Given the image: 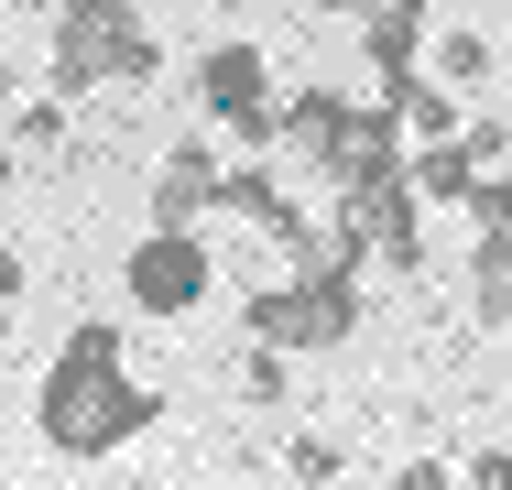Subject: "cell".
<instances>
[{
	"label": "cell",
	"mask_w": 512,
	"mask_h": 490,
	"mask_svg": "<svg viewBox=\"0 0 512 490\" xmlns=\"http://www.w3.org/2000/svg\"><path fill=\"white\" fill-rule=\"evenodd\" d=\"M164 414V392H142L120 371V327H77L66 349H55V371L33 382V425H44V447L55 458H109V447H131L142 425Z\"/></svg>",
	"instance_id": "cell-1"
},
{
	"label": "cell",
	"mask_w": 512,
	"mask_h": 490,
	"mask_svg": "<svg viewBox=\"0 0 512 490\" xmlns=\"http://www.w3.org/2000/svg\"><path fill=\"white\" fill-rule=\"evenodd\" d=\"M44 77L66 98L153 88V77H164V33H153V11H131V0H77V11H55V33H44Z\"/></svg>",
	"instance_id": "cell-2"
},
{
	"label": "cell",
	"mask_w": 512,
	"mask_h": 490,
	"mask_svg": "<svg viewBox=\"0 0 512 490\" xmlns=\"http://www.w3.org/2000/svg\"><path fill=\"white\" fill-rule=\"evenodd\" d=\"M240 327L273 338V349H295V360H327V349L360 338V273H295V284H262L251 305H240Z\"/></svg>",
	"instance_id": "cell-3"
},
{
	"label": "cell",
	"mask_w": 512,
	"mask_h": 490,
	"mask_svg": "<svg viewBox=\"0 0 512 490\" xmlns=\"http://www.w3.org/2000/svg\"><path fill=\"white\" fill-rule=\"evenodd\" d=\"M197 120H207V131H229L240 153H273V142H284V88H273L262 44L218 33V44L197 55Z\"/></svg>",
	"instance_id": "cell-4"
},
{
	"label": "cell",
	"mask_w": 512,
	"mask_h": 490,
	"mask_svg": "<svg viewBox=\"0 0 512 490\" xmlns=\"http://www.w3.org/2000/svg\"><path fill=\"white\" fill-rule=\"evenodd\" d=\"M207 284H218V262H207L197 229H142V240H131V262H120L131 316H197Z\"/></svg>",
	"instance_id": "cell-5"
},
{
	"label": "cell",
	"mask_w": 512,
	"mask_h": 490,
	"mask_svg": "<svg viewBox=\"0 0 512 490\" xmlns=\"http://www.w3.org/2000/svg\"><path fill=\"white\" fill-rule=\"evenodd\" d=\"M218 186H229V164L207 153V131H186V142L153 164V229H197L207 207H218Z\"/></svg>",
	"instance_id": "cell-6"
},
{
	"label": "cell",
	"mask_w": 512,
	"mask_h": 490,
	"mask_svg": "<svg viewBox=\"0 0 512 490\" xmlns=\"http://www.w3.org/2000/svg\"><path fill=\"white\" fill-rule=\"evenodd\" d=\"M218 207H229V218H251L262 240H284V251L306 262L316 218H306V207H295V196H284V175H273V164H229V186H218Z\"/></svg>",
	"instance_id": "cell-7"
},
{
	"label": "cell",
	"mask_w": 512,
	"mask_h": 490,
	"mask_svg": "<svg viewBox=\"0 0 512 490\" xmlns=\"http://www.w3.org/2000/svg\"><path fill=\"white\" fill-rule=\"evenodd\" d=\"M360 55H371V88L393 98L404 77H425V0H393L382 22H360Z\"/></svg>",
	"instance_id": "cell-8"
},
{
	"label": "cell",
	"mask_w": 512,
	"mask_h": 490,
	"mask_svg": "<svg viewBox=\"0 0 512 490\" xmlns=\"http://www.w3.org/2000/svg\"><path fill=\"white\" fill-rule=\"evenodd\" d=\"M382 109L404 120V142H458V131H469V98L447 88V77H404Z\"/></svg>",
	"instance_id": "cell-9"
},
{
	"label": "cell",
	"mask_w": 512,
	"mask_h": 490,
	"mask_svg": "<svg viewBox=\"0 0 512 490\" xmlns=\"http://www.w3.org/2000/svg\"><path fill=\"white\" fill-rule=\"evenodd\" d=\"M425 77H447L458 98H480L502 77V44H491V33H436V44H425Z\"/></svg>",
	"instance_id": "cell-10"
},
{
	"label": "cell",
	"mask_w": 512,
	"mask_h": 490,
	"mask_svg": "<svg viewBox=\"0 0 512 490\" xmlns=\"http://www.w3.org/2000/svg\"><path fill=\"white\" fill-rule=\"evenodd\" d=\"M414 196H436V207H469V186H480V164H469V142H414L404 153Z\"/></svg>",
	"instance_id": "cell-11"
},
{
	"label": "cell",
	"mask_w": 512,
	"mask_h": 490,
	"mask_svg": "<svg viewBox=\"0 0 512 490\" xmlns=\"http://www.w3.org/2000/svg\"><path fill=\"white\" fill-rule=\"evenodd\" d=\"M469 316L480 327L512 316V229H480V251H469Z\"/></svg>",
	"instance_id": "cell-12"
},
{
	"label": "cell",
	"mask_w": 512,
	"mask_h": 490,
	"mask_svg": "<svg viewBox=\"0 0 512 490\" xmlns=\"http://www.w3.org/2000/svg\"><path fill=\"white\" fill-rule=\"evenodd\" d=\"M0 131H11V153H22V164H44V153H66V88L22 98V109H11Z\"/></svg>",
	"instance_id": "cell-13"
},
{
	"label": "cell",
	"mask_w": 512,
	"mask_h": 490,
	"mask_svg": "<svg viewBox=\"0 0 512 490\" xmlns=\"http://www.w3.org/2000/svg\"><path fill=\"white\" fill-rule=\"evenodd\" d=\"M284 480H295V490H338V480H349V447L316 436V425H295V436H284Z\"/></svg>",
	"instance_id": "cell-14"
},
{
	"label": "cell",
	"mask_w": 512,
	"mask_h": 490,
	"mask_svg": "<svg viewBox=\"0 0 512 490\" xmlns=\"http://www.w3.org/2000/svg\"><path fill=\"white\" fill-rule=\"evenodd\" d=\"M240 403H295V349L251 338V360H240Z\"/></svg>",
	"instance_id": "cell-15"
},
{
	"label": "cell",
	"mask_w": 512,
	"mask_h": 490,
	"mask_svg": "<svg viewBox=\"0 0 512 490\" xmlns=\"http://www.w3.org/2000/svg\"><path fill=\"white\" fill-rule=\"evenodd\" d=\"M458 142H469V164H480V175L512 164V120H502V109H469V131H458Z\"/></svg>",
	"instance_id": "cell-16"
},
{
	"label": "cell",
	"mask_w": 512,
	"mask_h": 490,
	"mask_svg": "<svg viewBox=\"0 0 512 490\" xmlns=\"http://www.w3.org/2000/svg\"><path fill=\"white\" fill-rule=\"evenodd\" d=\"M469 218H480V229H512V164H491V175L469 186Z\"/></svg>",
	"instance_id": "cell-17"
},
{
	"label": "cell",
	"mask_w": 512,
	"mask_h": 490,
	"mask_svg": "<svg viewBox=\"0 0 512 490\" xmlns=\"http://www.w3.org/2000/svg\"><path fill=\"white\" fill-rule=\"evenodd\" d=\"M458 490H512V447H469V469H458Z\"/></svg>",
	"instance_id": "cell-18"
},
{
	"label": "cell",
	"mask_w": 512,
	"mask_h": 490,
	"mask_svg": "<svg viewBox=\"0 0 512 490\" xmlns=\"http://www.w3.org/2000/svg\"><path fill=\"white\" fill-rule=\"evenodd\" d=\"M393 490H458V469H447V458H404V469H393Z\"/></svg>",
	"instance_id": "cell-19"
},
{
	"label": "cell",
	"mask_w": 512,
	"mask_h": 490,
	"mask_svg": "<svg viewBox=\"0 0 512 490\" xmlns=\"http://www.w3.org/2000/svg\"><path fill=\"white\" fill-rule=\"evenodd\" d=\"M316 11H327V22H382L393 0H316ZM425 11H436V0H425Z\"/></svg>",
	"instance_id": "cell-20"
},
{
	"label": "cell",
	"mask_w": 512,
	"mask_h": 490,
	"mask_svg": "<svg viewBox=\"0 0 512 490\" xmlns=\"http://www.w3.org/2000/svg\"><path fill=\"white\" fill-rule=\"evenodd\" d=\"M22 284H33V262H22V251H0V305H22Z\"/></svg>",
	"instance_id": "cell-21"
},
{
	"label": "cell",
	"mask_w": 512,
	"mask_h": 490,
	"mask_svg": "<svg viewBox=\"0 0 512 490\" xmlns=\"http://www.w3.org/2000/svg\"><path fill=\"white\" fill-rule=\"evenodd\" d=\"M11 109H22V66L0 55V120H11Z\"/></svg>",
	"instance_id": "cell-22"
},
{
	"label": "cell",
	"mask_w": 512,
	"mask_h": 490,
	"mask_svg": "<svg viewBox=\"0 0 512 490\" xmlns=\"http://www.w3.org/2000/svg\"><path fill=\"white\" fill-rule=\"evenodd\" d=\"M11 175H22V153H11V131H0V196H11Z\"/></svg>",
	"instance_id": "cell-23"
},
{
	"label": "cell",
	"mask_w": 512,
	"mask_h": 490,
	"mask_svg": "<svg viewBox=\"0 0 512 490\" xmlns=\"http://www.w3.org/2000/svg\"><path fill=\"white\" fill-rule=\"evenodd\" d=\"M22 11H44V22H55V11H77V0H22Z\"/></svg>",
	"instance_id": "cell-24"
}]
</instances>
